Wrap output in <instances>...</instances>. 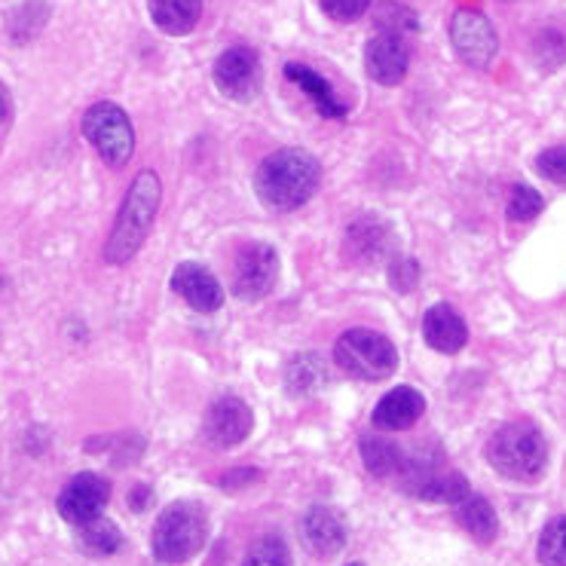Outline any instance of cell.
Returning a JSON list of instances; mask_svg holds the SVG:
<instances>
[{
	"label": "cell",
	"mask_w": 566,
	"mask_h": 566,
	"mask_svg": "<svg viewBox=\"0 0 566 566\" xmlns=\"http://www.w3.org/2000/svg\"><path fill=\"white\" fill-rule=\"evenodd\" d=\"M318 7L331 15L334 22H356L358 15H365L370 0H318Z\"/></svg>",
	"instance_id": "29"
},
{
	"label": "cell",
	"mask_w": 566,
	"mask_h": 566,
	"mask_svg": "<svg viewBox=\"0 0 566 566\" xmlns=\"http://www.w3.org/2000/svg\"><path fill=\"white\" fill-rule=\"evenodd\" d=\"M365 67H368L374 83H380V86H398L401 80L408 77L410 67V46L405 34L382 31L377 38H370L368 50H365Z\"/></svg>",
	"instance_id": "12"
},
{
	"label": "cell",
	"mask_w": 566,
	"mask_h": 566,
	"mask_svg": "<svg viewBox=\"0 0 566 566\" xmlns=\"http://www.w3.org/2000/svg\"><path fill=\"white\" fill-rule=\"evenodd\" d=\"M107 500H111V484L105 478L95 472H80L59 493V514L67 524L83 527L95 517H102Z\"/></svg>",
	"instance_id": "11"
},
{
	"label": "cell",
	"mask_w": 566,
	"mask_h": 566,
	"mask_svg": "<svg viewBox=\"0 0 566 566\" xmlns=\"http://www.w3.org/2000/svg\"><path fill=\"white\" fill-rule=\"evenodd\" d=\"M322 169L313 154L301 147L276 150L254 171V193L270 211H294L318 190Z\"/></svg>",
	"instance_id": "1"
},
{
	"label": "cell",
	"mask_w": 566,
	"mask_h": 566,
	"mask_svg": "<svg viewBox=\"0 0 566 566\" xmlns=\"http://www.w3.org/2000/svg\"><path fill=\"white\" fill-rule=\"evenodd\" d=\"M83 135L107 166H126L133 159V123L126 117V111L114 102H98L83 114Z\"/></svg>",
	"instance_id": "6"
},
{
	"label": "cell",
	"mask_w": 566,
	"mask_h": 566,
	"mask_svg": "<svg viewBox=\"0 0 566 566\" xmlns=\"http://www.w3.org/2000/svg\"><path fill=\"white\" fill-rule=\"evenodd\" d=\"M472 490H469V481L462 478L460 472H450V474H429V478H422L420 490H417V496L426 502H441V505H457L469 496Z\"/></svg>",
	"instance_id": "23"
},
{
	"label": "cell",
	"mask_w": 566,
	"mask_h": 566,
	"mask_svg": "<svg viewBox=\"0 0 566 566\" xmlns=\"http://www.w3.org/2000/svg\"><path fill=\"white\" fill-rule=\"evenodd\" d=\"M206 539H209V517L197 502H171L157 517L154 554L159 564L181 566L202 552Z\"/></svg>",
	"instance_id": "4"
},
{
	"label": "cell",
	"mask_w": 566,
	"mask_h": 566,
	"mask_svg": "<svg viewBox=\"0 0 566 566\" xmlns=\"http://www.w3.org/2000/svg\"><path fill=\"white\" fill-rule=\"evenodd\" d=\"M147 10H150V19L163 34L185 38L199 25L202 0H147Z\"/></svg>",
	"instance_id": "17"
},
{
	"label": "cell",
	"mask_w": 566,
	"mask_h": 566,
	"mask_svg": "<svg viewBox=\"0 0 566 566\" xmlns=\"http://www.w3.org/2000/svg\"><path fill=\"white\" fill-rule=\"evenodd\" d=\"M450 40L453 50L469 67H488L496 55V31L490 19L478 10H460L450 19Z\"/></svg>",
	"instance_id": "10"
},
{
	"label": "cell",
	"mask_w": 566,
	"mask_h": 566,
	"mask_svg": "<svg viewBox=\"0 0 566 566\" xmlns=\"http://www.w3.org/2000/svg\"><path fill=\"white\" fill-rule=\"evenodd\" d=\"M254 429V417L251 408L237 396H224L218 401H211V408L206 410V420H202V438L206 444L218 450L239 448Z\"/></svg>",
	"instance_id": "9"
},
{
	"label": "cell",
	"mask_w": 566,
	"mask_h": 566,
	"mask_svg": "<svg viewBox=\"0 0 566 566\" xmlns=\"http://www.w3.org/2000/svg\"><path fill=\"white\" fill-rule=\"evenodd\" d=\"M542 209H545V199H542L539 190L527 185H514L512 199H509V218L512 221H533Z\"/></svg>",
	"instance_id": "27"
},
{
	"label": "cell",
	"mask_w": 566,
	"mask_h": 566,
	"mask_svg": "<svg viewBox=\"0 0 566 566\" xmlns=\"http://www.w3.org/2000/svg\"><path fill=\"white\" fill-rule=\"evenodd\" d=\"M285 77L291 80V83H297L303 93L310 95L313 102H316L318 114L328 119H343L346 114H349V107L343 105L340 98L334 95V90H331V83L322 74H316L310 65H301V62H291V65H285Z\"/></svg>",
	"instance_id": "18"
},
{
	"label": "cell",
	"mask_w": 566,
	"mask_h": 566,
	"mask_svg": "<svg viewBox=\"0 0 566 566\" xmlns=\"http://www.w3.org/2000/svg\"><path fill=\"white\" fill-rule=\"evenodd\" d=\"M10 111H13V98H10V90L0 83V129L7 126V119H10Z\"/></svg>",
	"instance_id": "31"
},
{
	"label": "cell",
	"mask_w": 566,
	"mask_h": 566,
	"mask_svg": "<svg viewBox=\"0 0 566 566\" xmlns=\"http://www.w3.org/2000/svg\"><path fill=\"white\" fill-rule=\"evenodd\" d=\"M422 410H426V398L410 386H398V389H389L377 401V408L370 413V422L382 432H401V429H410L413 422L420 420Z\"/></svg>",
	"instance_id": "16"
},
{
	"label": "cell",
	"mask_w": 566,
	"mask_h": 566,
	"mask_svg": "<svg viewBox=\"0 0 566 566\" xmlns=\"http://www.w3.org/2000/svg\"><path fill=\"white\" fill-rule=\"evenodd\" d=\"M325 377H328V370H325L316 353L297 356L289 365V389L294 396H313L318 386L325 382Z\"/></svg>",
	"instance_id": "24"
},
{
	"label": "cell",
	"mask_w": 566,
	"mask_h": 566,
	"mask_svg": "<svg viewBox=\"0 0 566 566\" xmlns=\"http://www.w3.org/2000/svg\"><path fill=\"white\" fill-rule=\"evenodd\" d=\"M301 539L316 557H331L346 545V524L343 517L328 505H316L303 514Z\"/></svg>",
	"instance_id": "14"
},
{
	"label": "cell",
	"mask_w": 566,
	"mask_h": 566,
	"mask_svg": "<svg viewBox=\"0 0 566 566\" xmlns=\"http://www.w3.org/2000/svg\"><path fill=\"white\" fill-rule=\"evenodd\" d=\"M422 337L432 346L434 353H444V356H457L462 346L469 343V328L462 316L448 306V303H434L426 310L422 316Z\"/></svg>",
	"instance_id": "15"
},
{
	"label": "cell",
	"mask_w": 566,
	"mask_h": 566,
	"mask_svg": "<svg viewBox=\"0 0 566 566\" xmlns=\"http://www.w3.org/2000/svg\"><path fill=\"white\" fill-rule=\"evenodd\" d=\"M536 171H539L545 181L566 185V145L542 150L539 157H536Z\"/></svg>",
	"instance_id": "28"
},
{
	"label": "cell",
	"mask_w": 566,
	"mask_h": 566,
	"mask_svg": "<svg viewBox=\"0 0 566 566\" xmlns=\"http://www.w3.org/2000/svg\"><path fill=\"white\" fill-rule=\"evenodd\" d=\"M334 365L353 380H389L398 368V349L392 340L370 328H353L334 343Z\"/></svg>",
	"instance_id": "5"
},
{
	"label": "cell",
	"mask_w": 566,
	"mask_h": 566,
	"mask_svg": "<svg viewBox=\"0 0 566 566\" xmlns=\"http://www.w3.org/2000/svg\"><path fill=\"white\" fill-rule=\"evenodd\" d=\"M349 566H361V564H349Z\"/></svg>",
	"instance_id": "32"
},
{
	"label": "cell",
	"mask_w": 566,
	"mask_h": 566,
	"mask_svg": "<svg viewBox=\"0 0 566 566\" xmlns=\"http://www.w3.org/2000/svg\"><path fill=\"white\" fill-rule=\"evenodd\" d=\"M279 282V254L270 242L242 245L233 264V291L239 301H264Z\"/></svg>",
	"instance_id": "7"
},
{
	"label": "cell",
	"mask_w": 566,
	"mask_h": 566,
	"mask_svg": "<svg viewBox=\"0 0 566 566\" xmlns=\"http://www.w3.org/2000/svg\"><path fill=\"white\" fill-rule=\"evenodd\" d=\"M457 509V524H460L474 542H481V545H490V542L500 536V517L493 512V505H490L484 496H465L462 502L453 505Z\"/></svg>",
	"instance_id": "20"
},
{
	"label": "cell",
	"mask_w": 566,
	"mask_h": 566,
	"mask_svg": "<svg viewBox=\"0 0 566 566\" xmlns=\"http://www.w3.org/2000/svg\"><path fill=\"white\" fill-rule=\"evenodd\" d=\"M488 460L502 478L533 484L548 465V441L533 422H505L490 438Z\"/></svg>",
	"instance_id": "3"
},
{
	"label": "cell",
	"mask_w": 566,
	"mask_h": 566,
	"mask_svg": "<svg viewBox=\"0 0 566 566\" xmlns=\"http://www.w3.org/2000/svg\"><path fill=\"white\" fill-rule=\"evenodd\" d=\"M389 279L398 291H413L417 289V279H420V266L413 258H398L389 266Z\"/></svg>",
	"instance_id": "30"
},
{
	"label": "cell",
	"mask_w": 566,
	"mask_h": 566,
	"mask_svg": "<svg viewBox=\"0 0 566 566\" xmlns=\"http://www.w3.org/2000/svg\"><path fill=\"white\" fill-rule=\"evenodd\" d=\"M159 199H163V185L154 171H142L123 199V209L117 214V224L111 230L105 245L107 264H129L135 254L145 245L150 227L157 221Z\"/></svg>",
	"instance_id": "2"
},
{
	"label": "cell",
	"mask_w": 566,
	"mask_h": 566,
	"mask_svg": "<svg viewBox=\"0 0 566 566\" xmlns=\"http://www.w3.org/2000/svg\"><path fill=\"white\" fill-rule=\"evenodd\" d=\"M389 227L377 221V218H361L356 224L349 227V233H346V254L349 258H356V264H370V261H377L380 254L389 251Z\"/></svg>",
	"instance_id": "19"
},
{
	"label": "cell",
	"mask_w": 566,
	"mask_h": 566,
	"mask_svg": "<svg viewBox=\"0 0 566 566\" xmlns=\"http://www.w3.org/2000/svg\"><path fill=\"white\" fill-rule=\"evenodd\" d=\"M214 86L230 102H251L261 93V59L251 46H230L214 62Z\"/></svg>",
	"instance_id": "8"
},
{
	"label": "cell",
	"mask_w": 566,
	"mask_h": 566,
	"mask_svg": "<svg viewBox=\"0 0 566 566\" xmlns=\"http://www.w3.org/2000/svg\"><path fill=\"white\" fill-rule=\"evenodd\" d=\"M77 545L80 552L90 554V557H111L123 548V533L114 521L95 517L90 524L77 527Z\"/></svg>",
	"instance_id": "22"
},
{
	"label": "cell",
	"mask_w": 566,
	"mask_h": 566,
	"mask_svg": "<svg viewBox=\"0 0 566 566\" xmlns=\"http://www.w3.org/2000/svg\"><path fill=\"white\" fill-rule=\"evenodd\" d=\"M361 460L374 478H392L405 469V450L386 434H365L361 438Z\"/></svg>",
	"instance_id": "21"
},
{
	"label": "cell",
	"mask_w": 566,
	"mask_h": 566,
	"mask_svg": "<svg viewBox=\"0 0 566 566\" xmlns=\"http://www.w3.org/2000/svg\"><path fill=\"white\" fill-rule=\"evenodd\" d=\"M539 564L542 566H566V514L554 517L539 536Z\"/></svg>",
	"instance_id": "25"
},
{
	"label": "cell",
	"mask_w": 566,
	"mask_h": 566,
	"mask_svg": "<svg viewBox=\"0 0 566 566\" xmlns=\"http://www.w3.org/2000/svg\"><path fill=\"white\" fill-rule=\"evenodd\" d=\"M242 566H294L291 560V552L285 539H279V536H264V539H258L245 554V560Z\"/></svg>",
	"instance_id": "26"
},
{
	"label": "cell",
	"mask_w": 566,
	"mask_h": 566,
	"mask_svg": "<svg viewBox=\"0 0 566 566\" xmlns=\"http://www.w3.org/2000/svg\"><path fill=\"white\" fill-rule=\"evenodd\" d=\"M171 291L178 297H185L197 313H214V310L224 306V289H221V282L211 276V270H206L202 264H193V261L175 266V273H171Z\"/></svg>",
	"instance_id": "13"
}]
</instances>
